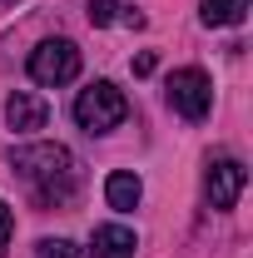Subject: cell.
Instances as JSON below:
<instances>
[{
  "label": "cell",
  "mask_w": 253,
  "mask_h": 258,
  "mask_svg": "<svg viewBox=\"0 0 253 258\" xmlns=\"http://www.w3.org/2000/svg\"><path fill=\"white\" fill-rule=\"evenodd\" d=\"M10 169H20L45 199L50 194L60 199L75 184V159H70V149H60V144H25V149L10 154Z\"/></svg>",
  "instance_id": "obj_1"
},
{
  "label": "cell",
  "mask_w": 253,
  "mask_h": 258,
  "mask_svg": "<svg viewBox=\"0 0 253 258\" xmlns=\"http://www.w3.org/2000/svg\"><path fill=\"white\" fill-rule=\"evenodd\" d=\"M124 114H129V99L109 80H95L90 90H80V99H75V119H80V129H90V134H109Z\"/></svg>",
  "instance_id": "obj_2"
},
{
  "label": "cell",
  "mask_w": 253,
  "mask_h": 258,
  "mask_svg": "<svg viewBox=\"0 0 253 258\" xmlns=\"http://www.w3.org/2000/svg\"><path fill=\"white\" fill-rule=\"evenodd\" d=\"M80 75V50H75V40H40L30 55V80L35 85H70Z\"/></svg>",
  "instance_id": "obj_3"
},
{
  "label": "cell",
  "mask_w": 253,
  "mask_h": 258,
  "mask_svg": "<svg viewBox=\"0 0 253 258\" xmlns=\"http://www.w3.org/2000/svg\"><path fill=\"white\" fill-rule=\"evenodd\" d=\"M169 104L184 114V119H204L209 109H214V85H209V75L204 70H174L169 75Z\"/></svg>",
  "instance_id": "obj_4"
},
{
  "label": "cell",
  "mask_w": 253,
  "mask_h": 258,
  "mask_svg": "<svg viewBox=\"0 0 253 258\" xmlns=\"http://www.w3.org/2000/svg\"><path fill=\"white\" fill-rule=\"evenodd\" d=\"M243 184H248V169L238 159H214L209 174H204V194H209L214 209H233L238 194H243Z\"/></svg>",
  "instance_id": "obj_5"
},
{
  "label": "cell",
  "mask_w": 253,
  "mask_h": 258,
  "mask_svg": "<svg viewBox=\"0 0 253 258\" xmlns=\"http://www.w3.org/2000/svg\"><path fill=\"white\" fill-rule=\"evenodd\" d=\"M45 119H50V104L40 95H30V90H15L5 99V124L15 134H35V129H45Z\"/></svg>",
  "instance_id": "obj_6"
},
{
  "label": "cell",
  "mask_w": 253,
  "mask_h": 258,
  "mask_svg": "<svg viewBox=\"0 0 253 258\" xmlns=\"http://www.w3.org/2000/svg\"><path fill=\"white\" fill-rule=\"evenodd\" d=\"M90 253H95V258H134V228H124V224H104V228H95Z\"/></svg>",
  "instance_id": "obj_7"
},
{
  "label": "cell",
  "mask_w": 253,
  "mask_h": 258,
  "mask_svg": "<svg viewBox=\"0 0 253 258\" xmlns=\"http://www.w3.org/2000/svg\"><path fill=\"white\" fill-rule=\"evenodd\" d=\"M104 199H109V209H119V214L139 209V199H144V184H139V174H129V169L109 174V179H104Z\"/></svg>",
  "instance_id": "obj_8"
},
{
  "label": "cell",
  "mask_w": 253,
  "mask_h": 258,
  "mask_svg": "<svg viewBox=\"0 0 253 258\" xmlns=\"http://www.w3.org/2000/svg\"><path fill=\"white\" fill-rule=\"evenodd\" d=\"M248 0H199V20L204 25H243Z\"/></svg>",
  "instance_id": "obj_9"
},
{
  "label": "cell",
  "mask_w": 253,
  "mask_h": 258,
  "mask_svg": "<svg viewBox=\"0 0 253 258\" xmlns=\"http://www.w3.org/2000/svg\"><path fill=\"white\" fill-rule=\"evenodd\" d=\"M35 258H80V248L70 238H40L35 243Z\"/></svg>",
  "instance_id": "obj_10"
},
{
  "label": "cell",
  "mask_w": 253,
  "mask_h": 258,
  "mask_svg": "<svg viewBox=\"0 0 253 258\" xmlns=\"http://www.w3.org/2000/svg\"><path fill=\"white\" fill-rule=\"evenodd\" d=\"M119 20V0H90V25H114Z\"/></svg>",
  "instance_id": "obj_11"
},
{
  "label": "cell",
  "mask_w": 253,
  "mask_h": 258,
  "mask_svg": "<svg viewBox=\"0 0 253 258\" xmlns=\"http://www.w3.org/2000/svg\"><path fill=\"white\" fill-rule=\"evenodd\" d=\"M10 228H15V209L0 199V258H5V248H10Z\"/></svg>",
  "instance_id": "obj_12"
},
{
  "label": "cell",
  "mask_w": 253,
  "mask_h": 258,
  "mask_svg": "<svg viewBox=\"0 0 253 258\" xmlns=\"http://www.w3.org/2000/svg\"><path fill=\"white\" fill-rule=\"evenodd\" d=\"M134 75H154V55H149V50H144V55L134 60Z\"/></svg>",
  "instance_id": "obj_13"
}]
</instances>
